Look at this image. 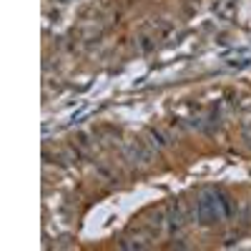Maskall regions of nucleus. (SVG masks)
<instances>
[{
  "mask_svg": "<svg viewBox=\"0 0 251 251\" xmlns=\"http://www.w3.org/2000/svg\"><path fill=\"white\" fill-rule=\"evenodd\" d=\"M228 201L224 199L221 191H216V188H208V191L201 194L199 199V219L201 224H214V221H224L228 216Z\"/></svg>",
  "mask_w": 251,
  "mask_h": 251,
  "instance_id": "obj_1",
  "label": "nucleus"
}]
</instances>
